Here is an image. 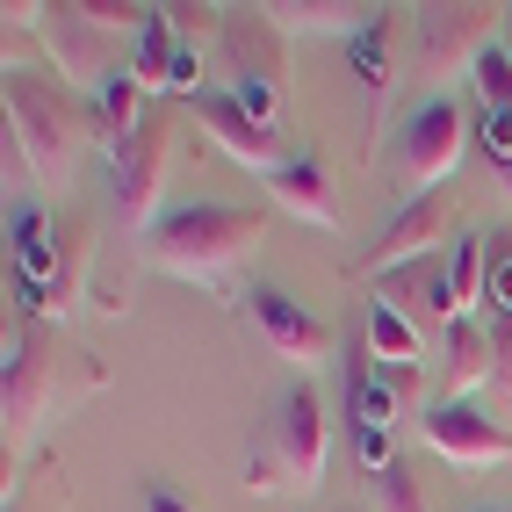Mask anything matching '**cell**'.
<instances>
[{
  "instance_id": "6da1fadb",
  "label": "cell",
  "mask_w": 512,
  "mask_h": 512,
  "mask_svg": "<svg viewBox=\"0 0 512 512\" xmlns=\"http://www.w3.org/2000/svg\"><path fill=\"white\" fill-rule=\"evenodd\" d=\"M0 101H8L15 145L37 166V188H65L80 174V152H87L80 130H94V116L73 101V87L58 73H37V65H8L0 73Z\"/></svg>"
},
{
  "instance_id": "7a4b0ae2",
  "label": "cell",
  "mask_w": 512,
  "mask_h": 512,
  "mask_svg": "<svg viewBox=\"0 0 512 512\" xmlns=\"http://www.w3.org/2000/svg\"><path fill=\"white\" fill-rule=\"evenodd\" d=\"M267 238L260 210H238V202H188V210H166L145 231V260L166 267L181 282H224L231 267H246L253 246Z\"/></svg>"
},
{
  "instance_id": "3957f363",
  "label": "cell",
  "mask_w": 512,
  "mask_h": 512,
  "mask_svg": "<svg viewBox=\"0 0 512 512\" xmlns=\"http://www.w3.org/2000/svg\"><path fill=\"white\" fill-rule=\"evenodd\" d=\"M462 152H469V109H462L455 94L419 101V109L404 116V130H397V174H404L412 195L448 188L455 166H462Z\"/></svg>"
},
{
  "instance_id": "277c9868",
  "label": "cell",
  "mask_w": 512,
  "mask_h": 512,
  "mask_svg": "<svg viewBox=\"0 0 512 512\" xmlns=\"http://www.w3.org/2000/svg\"><path fill=\"white\" fill-rule=\"evenodd\" d=\"M498 29H505V8H469V0L419 8V73L426 80L476 73V58L498 44Z\"/></svg>"
},
{
  "instance_id": "5b68a950",
  "label": "cell",
  "mask_w": 512,
  "mask_h": 512,
  "mask_svg": "<svg viewBox=\"0 0 512 512\" xmlns=\"http://www.w3.org/2000/svg\"><path fill=\"white\" fill-rule=\"evenodd\" d=\"M51 383H58V339L44 325L8 332V368H0V426H8V455H15L22 433H37L44 404H51Z\"/></svg>"
},
{
  "instance_id": "8992f818",
  "label": "cell",
  "mask_w": 512,
  "mask_h": 512,
  "mask_svg": "<svg viewBox=\"0 0 512 512\" xmlns=\"http://www.w3.org/2000/svg\"><path fill=\"white\" fill-rule=\"evenodd\" d=\"M267 448L282 455L289 484H318L325 462H332V419H325V397L311 383H289L275 397V419H267Z\"/></svg>"
},
{
  "instance_id": "52a82bcc",
  "label": "cell",
  "mask_w": 512,
  "mask_h": 512,
  "mask_svg": "<svg viewBox=\"0 0 512 512\" xmlns=\"http://www.w3.org/2000/svg\"><path fill=\"white\" fill-rule=\"evenodd\" d=\"M426 448L455 469H498V462H512V426L491 419L476 397H440L426 412Z\"/></svg>"
},
{
  "instance_id": "ba28073f",
  "label": "cell",
  "mask_w": 512,
  "mask_h": 512,
  "mask_svg": "<svg viewBox=\"0 0 512 512\" xmlns=\"http://www.w3.org/2000/svg\"><path fill=\"white\" fill-rule=\"evenodd\" d=\"M37 37H44V51H51L58 73H73V87H94L101 94V87L123 73V65H116V37L80 15V0H51L44 22H37Z\"/></svg>"
},
{
  "instance_id": "9c48e42d",
  "label": "cell",
  "mask_w": 512,
  "mask_h": 512,
  "mask_svg": "<svg viewBox=\"0 0 512 512\" xmlns=\"http://www.w3.org/2000/svg\"><path fill=\"white\" fill-rule=\"evenodd\" d=\"M166 152H174V123L166 116H145L130 130V145L116 152V217L130 231H152L159 217V181H166Z\"/></svg>"
},
{
  "instance_id": "30bf717a",
  "label": "cell",
  "mask_w": 512,
  "mask_h": 512,
  "mask_svg": "<svg viewBox=\"0 0 512 512\" xmlns=\"http://www.w3.org/2000/svg\"><path fill=\"white\" fill-rule=\"evenodd\" d=\"M390 412H397V397L383 390V375H375V354L361 347V332H354V368H347V448L368 476H383L397 455H390Z\"/></svg>"
},
{
  "instance_id": "8fae6325",
  "label": "cell",
  "mask_w": 512,
  "mask_h": 512,
  "mask_svg": "<svg viewBox=\"0 0 512 512\" xmlns=\"http://www.w3.org/2000/svg\"><path fill=\"white\" fill-rule=\"evenodd\" d=\"M448 217H455V195L448 188H433V195H412L404 210L375 231V246L361 253V267L368 275H390V267H404V260H426V253H448L440 238H448Z\"/></svg>"
},
{
  "instance_id": "7c38bea8",
  "label": "cell",
  "mask_w": 512,
  "mask_h": 512,
  "mask_svg": "<svg viewBox=\"0 0 512 512\" xmlns=\"http://www.w3.org/2000/svg\"><path fill=\"white\" fill-rule=\"evenodd\" d=\"M195 123L210 130V145H217L224 159L253 166V174H282V166H289L282 123H260V116H246L231 94H202V101H195Z\"/></svg>"
},
{
  "instance_id": "4fadbf2b",
  "label": "cell",
  "mask_w": 512,
  "mask_h": 512,
  "mask_svg": "<svg viewBox=\"0 0 512 512\" xmlns=\"http://www.w3.org/2000/svg\"><path fill=\"white\" fill-rule=\"evenodd\" d=\"M375 289H383V303H390V311H404L419 332H426V325L448 332L455 318H469L462 296H455V282H448V253L404 260V267H390V275H375Z\"/></svg>"
},
{
  "instance_id": "5bb4252c",
  "label": "cell",
  "mask_w": 512,
  "mask_h": 512,
  "mask_svg": "<svg viewBox=\"0 0 512 512\" xmlns=\"http://www.w3.org/2000/svg\"><path fill=\"white\" fill-rule=\"evenodd\" d=\"M246 318L260 325V339H267L282 361H303V368H311V361H332V325L311 318L289 289H253V296H246Z\"/></svg>"
},
{
  "instance_id": "9a60e30c",
  "label": "cell",
  "mask_w": 512,
  "mask_h": 512,
  "mask_svg": "<svg viewBox=\"0 0 512 512\" xmlns=\"http://www.w3.org/2000/svg\"><path fill=\"white\" fill-rule=\"evenodd\" d=\"M217 44L231 58V80H267V87H282V29L267 22V8H224V29H217Z\"/></svg>"
},
{
  "instance_id": "2e32d148",
  "label": "cell",
  "mask_w": 512,
  "mask_h": 512,
  "mask_svg": "<svg viewBox=\"0 0 512 512\" xmlns=\"http://www.w3.org/2000/svg\"><path fill=\"white\" fill-rule=\"evenodd\" d=\"M267 195H275L289 217L318 224V231H339V195H332V181H325L318 159H289L282 174H267Z\"/></svg>"
},
{
  "instance_id": "e0dca14e",
  "label": "cell",
  "mask_w": 512,
  "mask_h": 512,
  "mask_svg": "<svg viewBox=\"0 0 512 512\" xmlns=\"http://www.w3.org/2000/svg\"><path fill=\"white\" fill-rule=\"evenodd\" d=\"M267 22L282 29V37H332V29H347V37H361V29L375 22V8H361V0H275L267 8Z\"/></svg>"
},
{
  "instance_id": "ac0fdd59",
  "label": "cell",
  "mask_w": 512,
  "mask_h": 512,
  "mask_svg": "<svg viewBox=\"0 0 512 512\" xmlns=\"http://www.w3.org/2000/svg\"><path fill=\"white\" fill-rule=\"evenodd\" d=\"M87 116H94V145L116 159V152L130 145V130L145 123V87L130 80V65H123V73H116L109 87H101V94L87 101Z\"/></svg>"
},
{
  "instance_id": "d6986e66",
  "label": "cell",
  "mask_w": 512,
  "mask_h": 512,
  "mask_svg": "<svg viewBox=\"0 0 512 512\" xmlns=\"http://www.w3.org/2000/svg\"><path fill=\"white\" fill-rule=\"evenodd\" d=\"M440 339H448V397H476V390L491 383V325L469 311V318H455Z\"/></svg>"
},
{
  "instance_id": "ffe728a7",
  "label": "cell",
  "mask_w": 512,
  "mask_h": 512,
  "mask_svg": "<svg viewBox=\"0 0 512 512\" xmlns=\"http://www.w3.org/2000/svg\"><path fill=\"white\" fill-rule=\"evenodd\" d=\"M174 51H181L174 15L152 8V15H145V29L130 37V80H138L145 94H159V87H166V73H174Z\"/></svg>"
},
{
  "instance_id": "44dd1931",
  "label": "cell",
  "mask_w": 512,
  "mask_h": 512,
  "mask_svg": "<svg viewBox=\"0 0 512 512\" xmlns=\"http://www.w3.org/2000/svg\"><path fill=\"white\" fill-rule=\"evenodd\" d=\"M368 354L383 368H412V361H426V332L390 303H368Z\"/></svg>"
},
{
  "instance_id": "7402d4cb",
  "label": "cell",
  "mask_w": 512,
  "mask_h": 512,
  "mask_svg": "<svg viewBox=\"0 0 512 512\" xmlns=\"http://www.w3.org/2000/svg\"><path fill=\"white\" fill-rule=\"evenodd\" d=\"M390 8H375V22L361 29V37H354V80L368 87V101H383L390 94Z\"/></svg>"
},
{
  "instance_id": "603a6c76",
  "label": "cell",
  "mask_w": 512,
  "mask_h": 512,
  "mask_svg": "<svg viewBox=\"0 0 512 512\" xmlns=\"http://www.w3.org/2000/svg\"><path fill=\"white\" fill-rule=\"evenodd\" d=\"M484 267H491V231H462L455 246H448V282L462 296V311L484 303Z\"/></svg>"
},
{
  "instance_id": "cb8c5ba5",
  "label": "cell",
  "mask_w": 512,
  "mask_h": 512,
  "mask_svg": "<svg viewBox=\"0 0 512 512\" xmlns=\"http://www.w3.org/2000/svg\"><path fill=\"white\" fill-rule=\"evenodd\" d=\"M476 152H484L491 181L512 195V109H476Z\"/></svg>"
},
{
  "instance_id": "d4e9b609",
  "label": "cell",
  "mask_w": 512,
  "mask_h": 512,
  "mask_svg": "<svg viewBox=\"0 0 512 512\" xmlns=\"http://www.w3.org/2000/svg\"><path fill=\"white\" fill-rule=\"evenodd\" d=\"M375 512H433L426 491H419V469H412V462H390L383 476H375Z\"/></svg>"
},
{
  "instance_id": "484cf974",
  "label": "cell",
  "mask_w": 512,
  "mask_h": 512,
  "mask_svg": "<svg viewBox=\"0 0 512 512\" xmlns=\"http://www.w3.org/2000/svg\"><path fill=\"white\" fill-rule=\"evenodd\" d=\"M484 311H491V318H512V231H505V224L491 231V267H484Z\"/></svg>"
},
{
  "instance_id": "4316f807",
  "label": "cell",
  "mask_w": 512,
  "mask_h": 512,
  "mask_svg": "<svg viewBox=\"0 0 512 512\" xmlns=\"http://www.w3.org/2000/svg\"><path fill=\"white\" fill-rule=\"evenodd\" d=\"M476 109H512V51L505 44L476 58Z\"/></svg>"
},
{
  "instance_id": "83f0119b",
  "label": "cell",
  "mask_w": 512,
  "mask_h": 512,
  "mask_svg": "<svg viewBox=\"0 0 512 512\" xmlns=\"http://www.w3.org/2000/svg\"><path fill=\"white\" fill-rule=\"evenodd\" d=\"M491 325V390L512 404V318H484Z\"/></svg>"
},
{
  "instance_id": "f1b7e54d",
  "label": "cell",
  "mask_w": 512,
  "mask_h": 512,
  "mask_svg": "<svg viewBox=\"0 0 512 512\" xmlns=\"http://www.w3.org/2000/svg\"><path fill=\"white\" fill-rule=\"evenodd\" d=\"M375 375H383V390H390L397 404H412V397L426 390V361H412V368H383V361H375Z\"/></svg>"
},
{
  "instance_id": "f546056e",
  "label": "cell",
  "mask_w": 512,
  "mask_h": 512,
  "mask_svg": "<svg viewBox=\"0 0 512 512\" xmlns=\"http://www.w3.org/2000/svg\"><path fill=\"white\" fill-rule=\"evenodd\" d=\"M246 484H253V491H282V484H289V469H282V455L267 448V440L253 448V469H246Z\"/></svg>"
},
{
  "instance_id": "4dcf8cb0",
  "label": "cell",
  "mask_w": 512,
  "mask_h": 512,
  "mask_svg": "<svg viewBox=\"0 0 512 512\" xmlns=\"http://www.w3.org/2000/svg\"><path fill=\"white\" fill-rule=\"evenodd\" d=\"M145 512H195V505H188L181 491H166V484H152V491H145Z\"/></svg>"
},
{
  "instance_id": "1f68e13d",
  "label": "cell",
  "mask_w": 512,
  "mask_h": 512,
  "mask_svg": "<svg viewBox=\"0 0 512 512\" xmlns=\"http://www.w3.org/2000/svg\"><path fill=\"white\" fill-rule=\"evenodd\" d=\"M505 51H512V8H505Z\"/></svg>"
},
{
  "instance_id": "d6a6232c",
  "label": "cell",
  "mask_w": 512,
  "mask_h": 512,
  "mask_svg": "<svg viewBox=\"0 0 512 512\" xmlns=\"http://www.w3.org/2000/svg\"><path fill=\"white\" fill-rule=\"evenodd\" d=\"M476 512H512V505H476Z\"/></svg>"
}]
</instances>
